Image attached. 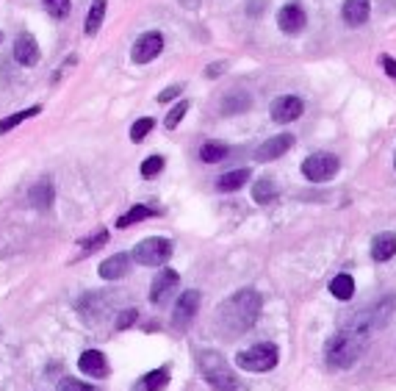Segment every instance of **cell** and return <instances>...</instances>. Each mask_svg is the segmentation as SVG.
Segmentation results:
<instances>
[{
	"instance_id": "1",
	"label": "cell",
	"mask_w": 396,
	"mask_h": 391,
	"mask_svg": "<svg viewBox=\"0 0 396 391\" xmlns=\"http://www.w3.org/2000/svg\"><path fill=\"white\" fill-rule=\"evenodd\" d=\"M261 316V294L255 289H241L228 297L217 311V325L228 338L244 336Z\"/></svg>"
},
{
	"instance_id": "2",
	"label": "cell",
	"mask_w": 396,
	"mask_h": 391,
	"mask_svg": "<svg viewBox=\"0 0 396 391\" xmlns=\"http://www.w3.org/2000/svg\"><path fill=\"white\" fill-rule=\"evenodd\" d=\"M197 369H200V374L206 377V383L214 391H236L239 388L236 372L230 369L225 355L217 352V350H200L197 352Z\"/></svg>"
},
{
	"instance_id": "3",
	"label": "cell",
	"mask_w": 396,
	"mask_h": 391,
	"mask_svg": "<svg viewBox=\"0 0 396 391\" xmlns=\"http://www.w3.org/2000/svg\"><path fill=\"white\" fill-rule=\"evenodd\" d=\"M360 350H363V338L346 327V330H341V333L327 338V344H324V363L330 369H349L360 358Z\"/></svg>"
},
{
	"instance_id": "4",
	"label": "cell",
	"mask_w": 396,
	"mask_h": 391,
	"mask_svg": "<svg viewBox=\"0 0 396 391\" xmlns=\"http://www.w3.org/2000/svg\"><path fill=\"white\" fill-rule=\"evenodd\" d=\"M277 361H280V350H277V344H272V341L255 344V347L241 350V352L236 355V363H239L241 369H247V372H272V369L277 366Z\"/></svg>"
},
{
	"instance_id": "5",
	"label": "cell",
	"mask_w": 396,
	"mask_h": 391,
	"mask_svg": "<svg viewBox=\"0 0 396 391\" xmlns=\"http://www.w3.org/2000/svg\"><path fill=\"white\" fill-rule=\"evenodd\" d=\"M338 169H341V161H338V155H333V153H313V155H308V158L302 161V175H305L308 180H313V183L333 180V178L338 175Z\"/></svg>"
},
{
	"instance_id": "6",
	"label": "cell",
	"mask_w": 396,
	"mask_h": 391,
	"mask_svg": "<svg viewBox=\"0 0 396 391\" xmlns=\"http://www.w3.org/2000/svg\"><path fill=\"white\" fill-rule=\"evenodd\" d=\"M133 261L141 264V267H161L169 256H172V242L169 239H161V236H152V239H144L133 247Z\"/></svg>"
},
{
	"instance_id": "7",
	"label": "cell",
	"mask_w": 396,
	"mask_h": 391,
	"mask_svg": "<svg viewBox=\"0 0 396 391\" xmlns=\"http://www.w3.org/2000/svg\"><path fill=\"white\" fill-rule=\"evenodd\" d=\"M197 311H200V292L197 289H188L177 297L175 308H172V325L177 330H186L191 325V319L197 316Z\"/></svg>"
},
{
	"instance_id": "8",
	"label": "cell",
	"mask_w": 396,
	"mask_h": 391,
	"mask_svg": "<svg viewBox=\"0 0 396 391\" xmlns=\"http://www.w3.org/2000/svg\"><path fill=\"white\" fill-rule=\"evenodd\" d=\"M180 286V275L175 269H161L150 286V303L152 305H166L172 300V294L177 292Z\"/></svg>"
},
{
	"instance_id": "9",
	"label": "cell",
	"mask_w": 396,
	"mask_h": 391,
	"mask_svg": "<svg viewBox=\"0 0 396 391\" xmlns=\"http://www.w3.org/2000/svg\"><path fill=\"white\" fill-rule=\"evenodd\" d=\"M161 50H164V37H161L158 31H147V34H141V37L136 39V45H133V50H130V59H133L136 64H147V61H152Z\"/></svg>"
},
{
	"instance_id": "10",
	"label": "cell",
	"mask_w": 396,
	"mask_h": 391,
	"mask_svg": "<svg viewBox=\"0 0 396 391\" xmlns=\"http://www.w3.org/2000/svg\"><path fill=\"white\" fill-rule=\"evenodd\" d=\"M294 136L291 133H277V136H272V139H266L253 155H255V161L258 164H266V161H275V158H280V155H286L291 147H294Z\"/></svg>"
},
{
	"instance_id": "11",
	"label": "cell",
	"mask_w": 396,
	"mask_h": 391,
	"mask_svg": "<svg viewBox=\"0 0 396 391\" xmlns=\"http://www.w3.org/2000/svg\"><path fill=\"white\" fill-rule=\"evenodd\" d=\"M302 108H305L302 97H297V95H283V97H275V100H272L269 114H272L275 122H294L297 117H302Z\"/></svg>"
},
{
	"instance_id": "12",
	"label": "cell",
	"mask_w": 396,
	"mask_h": 391,
	"mask_svg": "<svg viewBox=\"0 0 396 391\" xmlns=\"http://www.w3.org/2000/svg\"><path fill=\"white\" fill-rule=\"evenodd\" d=\"M305 23H308V17H305V9L299 3H286L280 9V15H277V28L283 34H288V37L299 34L305 28Z\"/></svg>"
},
{
	"instance_id": "13",
	"label": "cell",
	"mask_w": 396,
	"mask_h": 391,
	"mask_svg": "<svg viewBox=\"0 0 396 391\" xmlns=\"http://www.w3.org/2000/svg\"><path fill=\"white\" fill-rule=\"evenodd\" d=\"M12 53H14L17 64H23V67H37V64H39V56H42L37 39H34L31 34H20V37L14 39Z\"/></svg>"
},
{
	"instance_id": "14",
	"label": "cell",
	"mask_w": 396,
	"mask_h": 391,
	"mask_svg": "<svg viewBox=\"0 0 396 391\" xmlns=\"http://www.w3.org/2000/svg\"><path fill=\"white\" fill-rule=\"evenodd\" d=\"M368 15H371V3L368 0H344L341 3V17L349 28H360L368 23Z\"/></svg>"
},
{
	"instance_id": "15",
	"label": "cell",
	"mask_w": 396,
	"mask_h": 391,
	"mask_svg": "<svg viewBox=\"0 0 396 391\" xmlns=\"http://www.w3.org/2000/svg\"><path fill=\"white\" fill-rule=\"evenodd\" d=\"M130 261H133V256L117 253V256H111V258H106V261L100 264L97 275H100L103 280H119V278H125V275L130 272Z\"/></svg>"
},
{
	"instance_id": "16",
	"label": "cell",
	"mask_w": 396,
	"mask_h": 391,
	"mask_svg": "<svg viewBox=\"0 0 396 391\" xmlns=\"http://www.w3.org/2000/svg\"><path fill=\"white\" fill-rule=\"evenodd\" d=\"M78 366H81V372H86L89 377H106V374H108V361H106V355L97 352V350H86V352L78 358Z\"/></svg>"
},
{
	"instance_id": "17",
	"label": "cell",
	"mask_w": 396,
	"mask_h": 391,
	"mask_svg": "<svg viewBox=\"0 0 396 391\" xmlns=\"http://www.w3.org/2000/svg\"><path fill=\"white\" fill-rule=\"evenodd\" d=\"M31 206L37 209V211H50L53 209V200H56V189H53V183L45 178V180H39L34 189H31Z\"/></svg>"
},
{
	"instance_id": "18",
	"label": "cell",
	"mask_w": 396,
	"mask_h": 391,
	"mask_svg": "<svg viewBox=\"0 0 396 391\" xmlns=\"http://www.w3.org/2000/svg\"><path fill=\"white\" fill-rule=\"evenodd\" d=\"M396 256V236L393 233H377L371 242V258L374 261H390Z\"/></svg>"
},
{
	"instance_id": "19",
	"label": "cell",
	"mask_w": 396,
	"mask_h": 391,
	"mask_svg": "<svg viewBox=\"0 0 396 391\" xmlns=\"http://www.w3.org/2000/svg\"><path fill=\"white\" fill-rule=\"evenodd\" d=\"M277 194H280V189H277V183H275L272 178H261V180H255V186H253V200H255L258 206L275 203Z\"/></svg>"
},
{
	"instance_id": "20",
	"label": "cell",
	"mask_w": 396,
	"mask_h": 391,
	"mask_svg": "<svg viewBox=\"0 0 396 391\" xmlns=\"http://www.w3.org/2000/svg\"><path fill=\"white\" fill-rule=\"evenodd\" d=\"M106 6H108V0H92V6H89V15H86V23H83V34L86 37H95L103 26V17H106Z\"/></svg>"
},
{
	"instance_id": "21",
	"label": "cell",
	"mask_w": 396,
	"mask_h": 391,
	"mask_svg": "<svg viewBox=\"0 0 396 391\" xmlns=\"http://www.w3.org/2000/svg\"><path fill=\"white\" fill-rule=\"evenodd\" d=\"M250 180V169H230V172H225L219 180H217V189L219 191H225V194H230V191H239L244 183Z\"/></svg>"
},
{
	"instance_id": "22",
	"label": "cell",
	"mask_w": 396,
	"mask_h": 391,
	"mask_svg": "<svg viewBox=\"0 0 396 391\" xmlns=\"http://www.w3.org/2000/svg\"><path fill=\"white\" fill-rule=\"evenodd\" d=\"M166 383H169V369L161 366V369H152L150 374H144V377L133 385V391H161Z\"/></svg>"
},
{
	"instance_id": "23",
	"label": "cell",
	"mask_w": 396,
	"mask_h": 391,
	"mask_svg": "<svg viewBox=\"0 0 396 391\" xmlns=\"http://www.w3.org/2000/svg\"><path fill=\"white\" fill-rule=\"evenodd\" d=\"M250 103H253V97L247 95V92H230V95H225V100H222V114L225 117H230V114H241V111H247L250 108Z\"/></svg>"
},
{
	"instance_id": "24",
	"label": "cell",
	"mask_w": 396,
	"mask_h": 391,
	"mask_svg": "<svg viewBox=\"0 0 396 391\" xmlns=\"http://www.w3.org/2000/svg\"><path fill=\"white\" fill-rule=\"evenodd\" d=\"M330 294H333L335 300H352V297H355V280H352V275H346V272L335 275V278L330 280Z\"/></svg>"
},
{
	"instance_id": "25",
	"label": "cell",
	"mask_w": 396,
	"mask_h": 391,
	"mask_svg": "<svg viewBox=\"0 0 396 391\" xmlns=\"http://www.w3.org/2000/svg\"><path fill=\"white\" fill-rule=\"evenodd\" d=\"M39 114H42V106H31V108H26V111H17V114H12V117H3V120H0V136L9 133V131H14L20 122H26V120H31V117H39Z\"/></svg>"
},
{
	"instance_id": "26",
	"label": "cell",
	"mask_w": 396,
	"mask_h": 391,
	"mask_svg": "<svg viewBox=\"0 0 396 391\" xmlns=\"http://www.w3.org/2000/svg\"><path fill=\"white\" fill-rule=\"evenodd\" d=\"M228 153H230V147H228L225 142H206V144L200 147V158H203L206 164H217V161H222Z\"/></svg>"
},
{
	"instance_id": "27",
	"label": "cell",
	"mask_w": 396,
	"mask_h": 391,
	"mask_svg": "<svg viewBox=\"0 0 396 391\" xmlns=\"http://www.w3.org/2000/svg\"><path fill=\"white\" fill-rule=\"evenodd\" d=\"M155 211L152 209H147V206H133L128 214H122L119 220H117V228H130V225H136V222H141V220H147V217H152Z\"/></svg>"
},
{
	"instance_id": "28",
	"label": "cell",
	"mask_w": 396,
	"mask_h": 391,
	"mask_svg": "<svg viewBox=\"0 0 396 391\" xmlns=\"http://www.w3.org/2000/svg\"><path fill=\"white\" fill-rule=\"evenodd\" d=\"M186 111H188V100H177L172 108H169V114H166V120H164V125H166V131H175L177 125H180V120L186 117Z\"/></svg>"
},
{
	"instance_id": "29",
	"label": "cell",
	"mask_w": 396,
	"mask_h": 391,
	"mask_svg": "<svg viewBox=\"0 0 396 391\" xmlns=\"http://www.w3.org/2000/svg\"><path fill=\"white\" fill-rule=\"evenodd\" d=\"M152 125H155V120L152 117H141V120H136L133 122V128H130V142H144V136L152 131Z\"/></svg>"
},
{
	"instance_id": "30",
	"label": "cell",
	"mask_w": 396,
	"mask_h": 391,
	"mask_svg": "<svg viewBox=\"0 0 396 391\" xmlns=\"http://www.w3.org/2000/svg\"><path fill=\"white\" fill-rule=\"evenodd\" d=\"M42 3H45L48 15H50V17H59V20H64V17L70 15V9H72V0H42Z\"/></svg>"
},
{
	"instance_id": "31",
	"label": "cell",
	"mask_w": 396,
	"mask_h": 391,
	"mask_svg": "<svg viewBox=\"0 0 396 391\" xmlns=\"http://www.w3.org/2000/svg\"><path fill=\"white\" fill-rule=\"evenodd\" d=\"M106 242H108V231H95L89 239H83V242H81V250H83V253H92V250L103 247Z\"/></svg>"
},
{
	"instance_id": "32",
	"label": "cell",
	"mask_w": 396,
	"mask_h": 391,
	"mask_svg": "<svg viewBox=\"0 0 396 391\" xmlns=\"http://www.w3.org/2000/svg\"><path fill=\"white\" fill-rule=\"evenodd\" d=\"M164 169V158L161 155H150L147 161H141V178H155Z\"/></svg>"
},
{
	"instance_id": "33",
	"label": "cell",
	"mask_w": 396,
	"mask_h": 391,
	"mask_svg": "<svg viewBox=\"0 0 396 391\" xmlns=\"http://www.w3.org/2000/svg\"><path fill=\"white\" fill-rule=\"evenodd\" d=\"M59 391H97V388L89 385V383H81V380H75V377H67V380H61Z\"/></svg>"
},
{
	"instance_id": "34",
	"label": "cell",
	"mask_w": 396,
	"mask_h": 391,
	"mask_svg": "<svg viewBox=\"0 0 396 391\" xmlns=\"http://www.w3.org/2000/svg\"><path fill=\"white\" fill-rule=\"evenodd\" d=\"M180 92H183V84H175V86H166V89H164V92L158 95V103H161V106H166V103H169V100H175V97L180 95Z\"/></svg>"
},
{
	"instance_id": "35",
	"label": "cell",
	"mask_w": 396,
	"mask_h": 391,
	"mask_svg": "<svg viewBox=\"0 0 396 391\" xmlns=\"http://www.w3.org/2000/svg\"><path fill=\"white\" fill-rule=\"evenodd\" d=\"M130 322H136V311H133V308H128V311H122V314L117 316V330L130 327Z\"/></svg>"
},
{
	"instance_id": "36",
	"label": "cell",
	"mask_w": 396,
	"mask_h": 391,
	"mask_svg": "<svg viewBox=\"0 0 396 391\" xmlns=\"http://www.w3.org/2000/svg\"><path fill=\"white\" fill-rule=\"evenodd\" d=\"M264 9H266V0H250V3H247V15L250 17H261Z\"/></svg>"
},
{
	"instance_id": "37",
	"label": "cell",
	"mask_w": 396,
	"mask_h": 391,
	"mask_svg": "<svg viewBox=\"0 0 396 391\" xmlns=\"http://www.w3.org/2000/svg\"><path fill=\"white\" fill-rule=\"evenodd\" d=\"M225 70H228V64H225V61H217V64H208V67H206V78H219V75H222Z\"/></svg>"
},
{
	"instance_id": "38",
	"label": "cell",
	"mask_w": 396,
	"mask_h": 391,
	"mask_svg": "<svg viewBox=\"0 0 396 391\" xmlns=\"http://www.w3.org/2000/svg\"><path fill=\"white\" fill-rule=\"evenodd\" d=\"M379 61H382V70L396 81V59L393 56H379Z\"/></svg>"
},
{
	"instance_id": "39",
	"label": "cell",
	"mask_w": 396,
	"mask_h": 391,
	"mask_svg": "<svg viewBox=\"0 0 396 391\" xmlns=\"http://www.w3.org/2000/svg\"><path fill=\"white\" fill-rule=\"evenodd\" d=\"M177 3H180L186 12H197V9L203 6V0H177Z\"/></svg>"
},
{
	"instance_id": "40",
	"label": "cell",
	"mask_w": 396,
	"mask_h": 391,
	"mask_svg": "<svg viewBox=\"0 0 396 391\" xmlns=\"http://www.w3.org/2000/svg\"><path fill=\"white\" fill-rule=\"evenodd\" d=\"M393 169H396V153H393Z\"/></svg>"
},
{
	"instance_id": "41",
	"label": "cell",
	"mask_w": 396,
	"mask_h": 391,
	"mask_svg": "<svg viewBox=\"0 0 396 391\" xmlns=\"http://www.w3.org/2000/svg\"><path fill=\"white\" fill-rule=\"evenodd\" d=\"M0 42H3V31H0Z\"/></svg>"
}]
</instances>
